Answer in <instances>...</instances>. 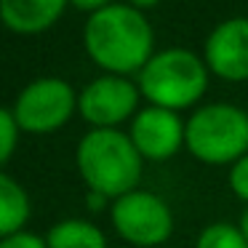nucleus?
<instances>
[{
  "label": "nucleus",
  "instance_id": "1",
  "mask_svg": "<svg viewBox=\"0 0 248 248\" xmlns=\"http://www.w3.org/2000/svg\"><path fill=\"white\" fill-rule=\"evenodd\" d=\"M83 46L88 56L109 75H128L139 72L152 59L155 35L139 8L112 3L86 19Z\"/></svg>",
  "mask_w": 248,
  "mask_h": 248
},
{
  "label": "nucleus",
  "instance_id": "2",
  "mask_svg": "<svg viewBox=\"0 0 248 248\" xmlns=\"http://www.w3.org/2000/svg\"><path fill=\"white\" fill-rule=\"evenodd\" d=\"M75 160L91 192L118 200L136 189L144 157L131 136L120 134L118 128H91L78 141Z\"/></svg>",
  "mask_w": 248,
  "mask_h": 248
},
{
  "label": "nucleus",
  "instance_id": "3",
  "mask_svg": "<svg viewBox=\"0 0 248 248\" xmlns=\"http://www.w3.org/2000/svg\"><path fill=\"white\" fill-rule=\"evenodd\" d=\"M208 67L189 48H163L139 70V91L152 107H192L208 86Z\"/></svg>",
  "mask_w": 248,
  "mask_h": 248
},
{
  "label": "nucleus",
  "instance_id": "4",
  "mask_svg": "<svg viewBox=\"0 0 248 248\" xmlns=\"http://www.w3.org/2000/svg\"><path fill=\"white\" fill-rule=\"evenodd\" d=\"M184 144L208 166L237 163L248 155V112L235 104H203L184 125Z\"/></svg>",
  "mask_w": 248,
  "mask_h": 248
},
{
  "label": "nucleus",
  "instance_id": "5",
  "mask_svg": "<svg viewBox=\"0 0 248 248\" xmlns=\"http://www.w3.org/2000/svg\"><path fill=\"white\" fill-rule=\"evenodd\" d=\"M109 216L118 235L141 248L160 246L173 232V214L168 203L150 189H134L112 200Z\"/></svg>",
  "mask_w": 248,
  "mask_h": 248
},
{
  "label": "nucleus",
  "instance_id": "6",
  "mask_svg": "<svg viewBox=\"0 0 248 248\" xmlns=\"http://www.w3.org/2000/svg\"><path fill=\"white\" fill-rule=\"evenodd\" d=\"M78 107V93L64 78H38L19 91L14 118L30 134H51L70 120Z\"/></svg>",
  "mask_w": 248,
  "mask_h": 248
},
{
  "label": "nucleus",
  "instance_id": "7",
  "mask_svg": "<svg viewBox=\"0 0 248 248\" xmlns=\"http://www.w3.org/2000/svg\"><path fill=\"white\" fill-rule=\"evenodd\" d=\"M139 93L125 75H99L78 93V109L93 128H115L136 112Z\"/></svg>",
  "mask_w": 248,
  "mask_h": 248
},
{
  "label": "nucleus",
  "instance_id": "8",
  "mask_svg": "<svg viewBox=\"0 0 248 248\" xmlns=\"http://www.w3.org/2000/svg\"><path fill=\"white\" fill-rule=\"evenodd\" d=\"M203 62L224 80H248V19L235 16L216 24L205 38Z\"/></svg>",
  "mask_w": 248,
  "mask_h": 248
},
{
  "label": "nucleus",
  "instance_id": "9",
  "mask_svg": "<svg viewBox=\"0 0 248 248\" xmlns=\"http://www.w3.org/2000/svg\"><path fill=\"white\" fill-rule=\"evenodd\" d=\"M184 125L173 109L163 107H144L136 112L131 123V141L147 160H168L184 144Z\"/></svg>",
  "mask_w": 248,
  "mask_h": 248
},
{
  "label": "nucleus",
  "instance_id": "10",
  "mask_svg": "<svg viewBox=\"0 0 248 248\" xmlns=\"http://www.w3.org/2000/svg\"><path fill=\"white\" fill-rule=\"evenodd\" d=\"M70 0H0V22L16 35H40L56 24Z\"/></svg>",
  "mask_w": 248,
  "mask_h": 248
},
{
  "label": "nucleus",
  "instance_id": "11",
  "mask_svg": "<svg viewBox=\"0 0 248 248\" xmlns=\"http://www.w3.org/2000/svg\"><path fill=\"white\" fill-rule=\"evenodd\" d=\"M30 219V195L14 176L0 171V240L22 232Z\"/></svg>",
  "mask_w": 248,
  "mask_h": 248
},
{
  "label": "nucleus",
  "instance_id": "12",
  "mask_svg": "<svg viewBox=\"0 0 248 248\" xmlns=\"http://www.w3.org/2000/svg\"><path fill=\"white\" fill-rule=\"evenodd\" d=\"M48 248H107V237L93 221L62 219L46 232Z\"/></svg>",
  "mask_w": 248,
  "mask_h": 248
},
{
  "label": "nucleus",
  "instance_id": "13",
  "mask_svg": "<svg viewBox=\"0 0 248 248\" xmlns=\"http://www.w3.org/2000/svg\"><path fill=\"white\" fill-rule=\"evenodd\" d=\"M195 248H248V240L237 224L214 221V224L200 230L198 240H195Z\"/></svg>",
  "mask_w": 248,
  "mask_h": 248
},
{
  "label": "nucleus",
  "instance_id": "14",
  "mask_svg": "<svg viewBox=\"0 0 248 248\" xmlns=\"http://www.w3.org/2000/svg\"><path fill=\"white\" fill-rule=\"evenodd\" d=\"M19 141V123L14 118V109L0 107V166L14 155Z\"/></svg>",
  "mask_w": 248,
  "mask_h": 248
},
{
  "label": "nucleus",
  "instance_id": "15",
  "mask_svg": "<svg viewBox=\"0 0 248 248\" xmlns=\"http://www.w3.org/2000/svg\"><path fill=\"white\" fill-rule=\"evenodd\" d=\"M230 189L240 200L248 203V155H243L237 163H232V168H230Z\"/></svg>",
  "mask_w": 248,
  "mask_h": 248
},
{
  "label": "nucleus",
  "instance_id": "16",
  "mask_svg": "<svg viewBox=\"0 0 248 248\" xmlns=\"http://www.w3.org/2000/svg\"><path fill=\"white\" fill-rule=\"evenodd\" d=\"M0 248H48V246H46V237L22 230L11 237H3V240H0Z\"/></svg>",
  "mask_w": 248,
  "mask_h": 248
},
{
  "label": "nucleus",
  "instance_id": "17",
  "mask_svg": "<svg viewBox=\"0 0 248 248\" xmlns=\"http://www.w3.org/2000/svg\"><path fill=\"white\" fill-rule=\"evenodd\" d=\"M70 3L75 8H80V11H86L88 16L102 11V8H107V6H112V0H70Z\"/></svg>",
  "mask_w": 248,
  "mask_h": 248
},
{
  "label": "nucleus",
  "instance_id": "18",
  "mask_svg": "<svg viewBox=\"0 0 248 248\" xmlns=\"http://www.w3.org/2000/svg\"><path fill=\"white\" fill-rule=\"evenodd\" d=\"M104 195H99V192H91V189H88V208L91 211H99V208H104Z\"/></svg>",
  "mask_w": 248,
  "mask_h": 248
},
{
  "label": "nucleus",
  "instance_id": "19",
  "mask_svg": "<svg viewBox=\"0 0 248 248\" xmlns=\"http://www.w3.org/2000/svg\"><path fill=\"white\" fill-rule=\"evenodd\" d=\"M160 0H128V6H134V8H152V6H157Z\"/></svg>",
  "mask_w": 248,
  "mask_h": 248
},
{
  "label": "nucleus",
  "instance_id": "20",
  "mask_svg": "<svg viewBox=\"0 0 248 248\" xmlns=\"http://www.w3.org/2000/svg\"><path fill=\"white\" fill-rule=\"evenodd\" d=\"M237 227H240V232L246 235V240H248V205H246V211L240 214V224H237Z\"/></svg>",
  "mask_w": 248,
  "mask_h": 248
}]
</instances>
